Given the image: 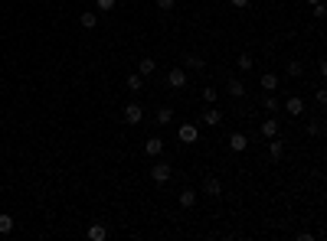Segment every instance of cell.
I'll use <instances>...</instances> for the list:
<instances>
[{"label": "cell", "instance_id": "cell-1", "mask_svg": "<svg viewBox=\"0 0 327 241\" xmlns=\"http://www.w3.org/2000/svg\"><path fill=\"white\" fill-rule=\"evenodd\" d=\"M170 176H174V163H170V160H154V163H151V180L157 186H164Z\"/></svg>", "mask_w": 327, "mask_h": 241}, {"label": "cell", "instance_id": "cell-2", "mask_svg": "<svg viewBox=\"0 0 327 241\" xmlns=\"http://www.w3.org/2000/svg\"><path fill=\"white\" fill-rule=\"evenodd\" d=\"M167 88H174V92L187 88V69H183V65H174L170 72H167Z\"/></svg>", "mask_w": 327, "mask_h": 241}, {"label": "cell", "instance_id": "cell-3", "mask_svg": "<svg viewBox=\"0 0 327 241\" xmlns=\"http://www.w3.org/2000/svg\"><path fill=\"white\" fill-rule=\"evenodd\" d=\"M121 114H125V124H141V121H144V108H141L138 101L125 104V111H121Z\"/></svg>", "mask_w": 327, "mask_h": 241}, {"label": "cell", "instance_id": "cell-4", "mask_svg": "<svg viewBox=\"0 0 327 241\" xmlns=\"http://www.w3.org/2000/svg\"><path fill=\"white\" fill-rule=\"evenodd\" d=\"M285 114H291V118H301V114H304V98H298V95L285 98Z\"/></svg>", "mask_w": 327, "mask_h": 241}, {"label": "cell", "instance_id": "cell-5", "mask_svg": "<svg viewBox=\"0 0 327 241\" xmlns=\"http://www.w3.org/2000/svg\"><path fill=\"white\" fill-rule=\"evenodd\" d=\"M203 195H209V199H219V195H223V183H219L216 176H206V180H203Z\"/></svg>", "mask_w": 327, "mask_h": 241}, {"label": "cell", "instance_id": "cell-6", "mask_svg": "<svg viewBox=\"0 0 327 241\" xmlns=\"http://www.w3.org/2000/svg\"><path fill=\"white\" fill-rule=\"evenodd\" d=\"M177 137H180V144H197V137H200L197 124H183V127L177 130Z\"/></svg>", "mask_w": 327, "mask_h": 241}, {"label": "cell", "instance_id": "cell-7", "mask_svg": "<svg viewBox=\"0 0 327 241\" xmlns=\"http://www.w3.org/2000/svg\"><path fill=\"white\" fill-rule=\"evenodd\" d=\"M249 147V137H245V134H229V150H233V154H242V150Z\"/></svg>", "mask_w": 327, "mask_h": 241}, {"label": "cell", "instance_id": "cell-8", "mask_svg": "<svg viewBox=\"0 0 327 241\" xmlns=\"http://www.w3.org/2000/svg\"><path fill=\"white\" fill-rule=\"evenodd\" d=\"M203 65H206V62H203V56H197V52H187V56H183V69H190V72H203Z\"/></svg>", "mask_w": 327, "mask_h": 241}, {"label": "cell", "instance_id": "cell-9", "mask_svg": "<svg viewBox=\"0 0 327 241\" xmlns=\"http://www.w3.org/2000/svg\"><path fill=\"white\" fill-rule=\"evenodd\" d=\"M144 154H147V157H161V154H164V140H161V137H147V140H144Z\"/></svg>", "mask_w": 327, "mask_h": 241}, {"label": "cell", "instance_id": "cell-10", "mask_svg": "<svg viewBox=\"0 0 327 241\" xmlns=\"http://www.w3.org/2000/svg\"><path fill=\"white\" fill-rule=\"evenodd\" d=\"M177 202H180V209H193L197 205V189H180V195H177Z\"/></svg>", "mask_w": 327, "mask_h": 241}, {"label": "cell", "instance_id": "cell-11", "mask_svg": "<svg viewBox=\"0 0 327 241\" xmlns=\"http://www.w3.org/2000/svg\"><path fill=\"white\" fill-rule=\"evenodd\" d=\"M259 88H262L265 95H268V92H275V88H278V75H275V72H265V75L259 78Z\"/></svg>", "mask_w": 327, "mask_h": 241}, {"label": "cell", "instance_id": "cell-12", "mask_svg": "<svg viewBox=\"0 0 327 241\" xmlns=\"http://www.w3.org/2000/svg\"><path fill=\"white\" fill-rule=\"evenodd\" d=\"M203 124H206V127H216V124H223V111H219V108L203 111Z\"/></svg>", "mask_w": 327, "mask_h": 241}, {"label": "cell", "instance_id": "cell-13", "mask_svg": "<svg viewBox=\"0 0 327 241\" xmlns=\"http://www.w3.org/2000/svg\"><path fill=\"white\" fill-rule=\"evenodd\" d=\"M154 69H157V62H154L151 56H147V59H141V62H138V75H141V78H147V75H154Z\"/></svg>", "mask_w": 327, "mask_h": 241}, {"label": "cell", "instance_id": "cell-14", "mask_svg": "<svg viewBox=\"0 0 327 241\" xmlns=\"http://www.w3.org/2000/svg\"><path fill=\"white\" fill-rule=\"evenodd\" d=\"M79 23H82V30H95V26H99V13H95V10H85L82 16H79Z\"/></svg>", "mask_w": 327, "mask_h": 241}, {"label": "cell", "instance_id": "cell-15", "mask_svg": "<svg viewBox=\"0 0 327 241\" xmlns=\"http://www.w3.org/2000/svg\"><path fill=\"white\" fill-rule=\"evenodd\" d=\"M229 95L233 98H245V92H249V88H245V82H239V78H229Z\"/></svg>", "mask_w": 327, "mask_h": 241}, {"label": "cell", "instance_id": "cell-16", "mask_svg": "<svg viewBox=\"0 0 327 241\" xmlns=\"http://www.w3.org/2000/svg\"><path fill=\"white\" fill-rule=\"evenodd\" d=\"M125 88H128V92H144V78H141V75H128L125 78Z\"/></svg>", "mask_w": 327, "mask_h": 241}, {"label": "cell", "instance_id": "cell-17", "mask_svg": "<svg viewBox=\"0 0 327 241\" xmlns=\"http://www.w3.org/2000/svg\"><path fill=\"white\" fill-rule=\"evenodd\" d=\"M281 154H285V144H281L278 137H272V140H268V157H272V160H281Z\"/></svg>", "mask_w": 327, "mask_h": 241}, {"label": "cell", "instance_id": "cell-18", "mask_svg": "<svg viewBox=\"0 0 327 241\" xmlns=\"http://www.w3.org/2000/svg\"><path fill=\"white\" fill-rule=\"evenodd\" d=\"M262 137H268V140L278 137V121H275V118H268V121L262 124Z\"/></svg>", "mask_w": 327, "mask_h": 241}, {"label": "cell", "instance_id": "cell-19", "mask_svg": "<svg viewBox=\"0 0 327 241\" xmlns=\"http://www.w3.org/2000/svg\"><path fill=\"white\" fill-rule=\"evenodd\" d=\"M236 65H239L242 72H252V69H255V59L249 56V52H239V59H236Z\"/></svg>", "mask_w": 327, "mask_h": 241}, {"label": "cell", "instance_id": "cell-20", "mask_svg": "<svg viewBox=\"0 0 327 241\" xmlns=\"http://www.w3.org/2000/svg\"><path fill=\"white\" fill-rule=\"evenodd\" d=\"M105 238H108V228H105V225H92V228H88V241H105Z\"/></svg>", "mask_w": 327, "mask_h": 241}, {"label": "cell", "instance_id": "cell-21", "mask_svg": "<svg viewBox=\"0 0 327 241\" xmlns=\"http://www.w3.org/2000/svg\"><path fill=\"white\" fill-rule=\"evenodd\" d=\"M154 118H157V124H170L174 121V108H167V104H164V108H157Z\"/></svg>", "mask_w": 327, "mask_h": 241}, {"label": "cell", "instance_id": "cell-22", "mask_svg": "<svg viewBox=\"0 0 327 241\" xmlns=\"http://www.w3.org/2000/svg\"><path fill=\"white\" fill-rule=\"evenodd\" d=\"M262 104H265V111H281V101H278V98L272 95V92L265 95V101H262Z\"/></svg>", "mask_w": 327, "mask_h": 241}, {"label": "cell", "instance_id": "cell-23", "mask_svg": "<svg viewBox=\"0 0 327 241\" xmlns=\"http://www.w3.org/2000/svg\"><path fill=\"white\" fill-rule=\"evenodd\" d=\"M13 231V218L10 215H0V235H10Z\"/></svg>", "mask_w": 327, "mask_h": 241}, {"label": "cell", "instance_id": "cell-24", "mask_svg": "<svg viewBox=\"0 0 327 241\" xmlns=\"http://www.w3.org/2000/svg\"><path fill=\"white\" fill-rule=\"evenodd\" d=\"M311 13L317 16V20H324V16H327V4H324V0H317V4L311 7Z\"/></svg>", "mask_w": 327, "mask_h": 241}, {"label": "cell", "instance_id": "cell-25", "mask_svg": "<svg viewBox=\"0 0 327 241\" xmlns=\"http://www.w3.org/2000/svg\"><path fill=\"white\" fill-rule=\"evenodd\" d=\"M288 75H291V78L304 75V65H301V62H288Z\"/></svg>", "mask_w": 327, "mask_h": 241}, {"label": "cell", "instance_id": "cell-26", "mask_svg": "<svg viewBox=\"0 0 327 241\" xmlns=\"http://www.w3.org/2000/svg\"><path fill=\"white\" fill-rule=\"evenodd\" d=\"M307 134H311V137H321V134H324V124H321V121H311V124H307Z\"/></svg>", "mask_w": 327, "mask_h": 241}, {"label": "cell", "instance_id": "cell-27", "mask_svg": "<svg viewBox=\"0 0 327 241\" xmlns=\"http://www.w3.org/2000/svg\"><path fill=\"white\" fill-rule=\"evenodd\" d=\"M95 4H99V13H108V10H114L118 0H95Z\"/></svg>", "mask_w": 327, "mask_h": 241}, {"label": "cell", "instance_id": "cell-28", "mask_svg": "<svg viewBox=\"0 0 327 241\" xmlns=\"http://www.w3.org/2000/svg\"><path fill=\"white\" fill-rule=\"evenodd\" d=\"M216 98H219V92H216V88H203V101L216 104Z\"/></svg>", "mask_w": 327, "mask_h": 241}, {"label": "cell", "instance_id": "cell-29", "mask_svg": "<svg viewBox=\"0 0 327 241\" xmlns=\"http://www.w3.org/2000/svg\"><path fill=\"white\" fill-rule=\"evenodd\" d=\"M177 7V0H157V10H164V13H170Z\"/></svg>", "mask_w": 327, "mask_h": 241}, {"label": "cell", "instance_id": "cell-30", "mask_svg": "<svg viewBox=\"0 0 327 241\" xmlns=\"http://www.w3.org/2000/svg\"><path fill=\"white\" fill-rule=\"evenodd\" d=\"M314 98H317V104H321V108L327 104V92H324V88H317V95H314Z\"/></svg>", "mask_w": 327, "mask_h": 241}, {"label": "cell", "instance_id": "cell-31", "mask_svg": "<svg viewBox=\"0 0 327 241\" xmlns=\"http://www.w3.org/2000/svg\"><path fill=\"white\" fill-rule=\"evenodd\" d=\"M229 4H233L236 10H245V7H249V0H229Z\"/></svg>", "mask_w": 327, "mask_h": 241}, {"label": "cell", "instance_id": "cell-32", "mask_svg": "<svg viewBox=\"0 0 327 241\" xmlns=\"http://www.w3.org/2000/svg\"><path fill=\"white\" fill-rule=\"evenodd\" d=\"M304 4H307V7H314V4H317V0H304Z\"/></svg>", "mask_w": 327, "mask_h": 241}]
</instances>
